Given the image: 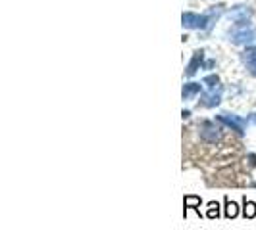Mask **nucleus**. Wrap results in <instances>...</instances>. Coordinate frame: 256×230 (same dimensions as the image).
I'll return each instance as SVG.
<instances>
[{
    "label": "nucleus",
    "mask_w": 256,
    "mask_h": 230,
    "mask_svg": "<svg viewBox=\"0 0 256 230\" xmlns=\"http://www.w3.org/2000/svg\"><path fill=\"white\" fill-rule=\"evenodd\" d=\"M247 159H249V165H251V167H256V153H249Z\"/></svg>",
    "instance_id": "nucleus-13"
},
{
    "label": "nucleus",
    "mask_w": 256,
    "mask_h": 230,
    "mask_svg": "<svg viewBox=\"0 0 256 230\" xmlns=\"http://www.w3.org/2000/svg\"><path fill=\"white\" fill-rule=\"evenodd\" d=\"M216 121L219 125H223V127H227V129H231V131H235L239 134H245L247 125H249V121L245 117L235 114H219L216 117Z\"/></svg>",
    "instance_id": "nucleus-1"
},
{
    "label": "nucleus",
    "mask_w": 256,
    "mask_h": 230,
    "mask_svg": "<svg viewBox=\"0 0 256 230\" xmlns=\"http://www.w3.org/2000/svg\"><path fill=\"white\" fill-rule=\"evenodd\" d=\"M202 85H206L208 90H214V88L219 86V77L218 75H206L204 79H202Z\"/></svg>",
    "instance_id": "nucleus-11"
},
{
    "label": "nucleus",
    "mask_w": 256,
    "mask_h": 230,
    "mask_svg": "<svg viewBox=\"0 0 256 230\" xmlns=\"http://www.w3.org/2000/svg\"><path fill=\"white\" fill-rule=\"evenodd\" d=\"M243 217L245 219H255L256 217V203L251 201V200H247V196L243 200Z\"/></svg>",
    "instance_id": "nucleus-10"
},
{
    "label": "nucleus",
    "mask_w": 256,
    "mask_h": 230,
    "mask_svg": "<svg viewBox=\"0 0 256 230\" xmlns=\"http://www.w3.org/2000/svg\"><path fill=\"white\" fill-rule=\"evenodd\" d=\"M223 203H225V207H223V215H225L227 219H235L237 215H239V205H237L235 201H231L227 196H225Z\"/></svg>",
    "instance_id": "nucleus-9"
},
{
    "label": "nucleus",
    "mask_w": 256,
    "mask_h": 230,
    "mask_svg": "<svg viewBox=\"0 0 256 230\" xmlns=\"http://www.w3.org/2000/svg\"><path fill=\"white\" fill-rule=\"evenodd\" d=\"M241 61L245 63V67L249 69V73L256 77V46L245 48V52L241 54Z\"/></svg>",
    "instance_id": "nucleus-5"
},
{
    "label": "nucleus",
    "mask_w": 256,
    "mask_h": 230,
    "mask_svg": "<svg viewBox=\"0 0 256 230\" xmlns=\"http://www.w3.org/2000/svg\"><path fill=\"white\" fill-rule=\"evenodd\" d=\"M200 138L208 144H216L221 138V129L218 125V121H202L200 125Z\"/></svg>",
    "instance_id": "nucleus-2"
},
{
    "label": "nucleus",
    "mask_w": 256,
    "mask_h": 230,
    "mask_svg": "<svg viewBox=\"0 0 256 230\" xmlns=\"http://www.w3.org/2000/svg\"><path fill=\"white\" fill-rule=\"evenodd\" d=\"M181 117H183V119H189V117H191V112H189V110H183V112H181Z\"/></svg>",
    "instance_id": "nucleus-15"
},
{
    "label": "nucleus",
    "mask_w": 256,
    "mask_h": 230,
    "mask_svg": "<svg viewBox=\"0 0 256 230\" xmlns=\"http://www.w3.org/2000/svg\"><path fill=\"white\" fill-rule=\"evenodd\" d=\"M202 61H204V50H197L193 58H191V61H189V65H187V77H193L197 73L198 69L202 67Z\"/></svg>",
    "instance_id": "nucleus-6"
},
{
    "label": "nucleus",
    "mask_w": 256,
    "mask_h": 230,
    "mask_svg": "<svg viewBox=\"0 0 256 230\" xmlns=\"http://www.w3.org/2000/svg\"><path fill=\"white\" fill-rule=\"evenodd\" d=\"M229 40L237 44V46H243V44H251L255 40V31L251 29V25L247 27H233L231 29V35H229Z\"/></svg>",
    "instance_id": "nucleus-3"
},
{
    "label": "nucleus",
    "mask_w": 256,
    "mask_h": 230,
    "mask_svg": "<svg viewBox=\"0 0 256 230\" xmlns=\"http://www.w3.org/2000/svg\"><path fill=\"white\" fill-rule=\"evenodd\" d=\"M200 203H202V200L198 198V196H195V194H189V196H185L183 198V205H185V211H183V215L187 217V209H195L200 215Z\"/></svg>",
    "instance_id": "nucleus-8"
},
{
    "label": "nucleus",
    "mask_w": 256,
    "mask_h": 230,
    "mask_svg": "<svg viewBox=\"0 0 256 230\" xmlns=\"http://www.w3.org/2000/svg\"><path fill=\"white\" fill-rule=\"evenodd\" d=\"M200 92H202V85L200 83H185L183 88H181V98L183 100H193Z\"/></svg>",
    "instance_id": "nucleus-7"
},
{
    "label": "nucleus",
    "mask_w": 256,
    "mask_h": 230,
    "mask_svg": "<svg viewBox=\"0 0 256 230\" xmlns=\"http://www.w3.org/2000/svg\"><path fill=\"white\" fill-rule=\"evenodd\" d=\"M206 217H208V219H218V217H219V203H218V201H210V203H208Z\"/></svg>",
    "instance_id": "nucleus-12"
},
{
    "label": "nucleus",
    "mask_w": 256,
    "mask_h": 230,
    "mask_svg": "<svg viewBox=\"0 0 256 230\" xmlns=\"http://www.w3.org/2000/svg\"><path fill=\"white\" fill-rule=\"evenodd\" d=\"M247 121H249V125H256V114H251L247 117Z\"/></svg>",
    "instance_id": "nucleus-14"
},
{
    "label": "nucleus",
    "mask_w": 256,
    "mask_h": 230,
    "mask_svg": "<svg viewBox=\"0 0 256 230\" xmlns=\"http://www.w3.org/2000/svg\"><path fill=\"white\" fill-rule=\"evenodd\" d=\"M221 94H223V86L219 85L218 88L206 92V94H202L200 104H202L204 108H216V106H219V102H221Z\"/></svg>",
    "instance_id": "nucleus-4"
}]
</instances>
